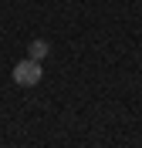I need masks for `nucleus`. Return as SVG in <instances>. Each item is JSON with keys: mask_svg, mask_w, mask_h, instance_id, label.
Instances as JSON below:
<instances>
[{"mask_svg": "<svg viewBox=\"0 0 142 148\" xmlns=\"http://www.w3.org/2000/svg\"><path fill=\"white\" fill-rule=\"evenodd\" d=\"M10 77H14V84H17V88H37L41 77H44V67H41V61L27 57V61H17V64H14Z\"/></svg>", "mask_w": 142, "mask_h": 148, "instance_id": "nucleus-1", "label": "nucleus"}, {"mask_svg": "<svg viewBox=\"0 0 142 148\" xmlns=\"http://www.w3.org/2000/svg\"><path fill=\"white\" fill-rule=\"evenodd\" d=\"M47 54H51V44H47L44 37H37V40H30V47H27V57H34V61H44Z\"/></svg>", "mask_w": 142, "mask_h": 148, "instance_id": "nucleus-2", "label": "nucleus"}]
</instances>
